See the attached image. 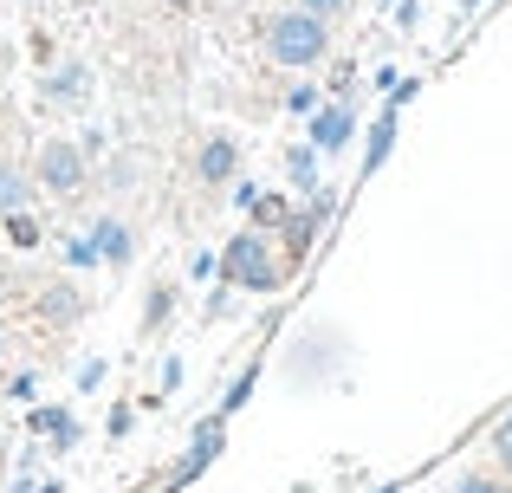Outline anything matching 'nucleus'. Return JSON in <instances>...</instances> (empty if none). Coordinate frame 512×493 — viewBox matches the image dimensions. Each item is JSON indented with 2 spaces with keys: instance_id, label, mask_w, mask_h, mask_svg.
Masks as SVG:
<instances>
[{
  "instance_id": "nucleus-1",
  "label": "nucleus",
  "mask_w": 512,
  "mask_h": 493,
  "mask_svg": "<svg viewBox=\"0 0 512 493\" xmlns=\"http://www.w3.org/2000/svg\"><path fill=\"white\" fill-rule=\"evenodd\" d=\"M221 279L240 292H279L286 286V260L273 253V241H266L260 228H240L234 241L221 247Z\"/></svg>"
},
{
  "instance_id": "nucleus-2",
  "label": "nucleus",
  "mask_w": 512,
  "mask_h": 493,
  "mask_svg": "<svg viewBox=\"0 0 512 493\" xmlns=\"http://www.w3.org/2000/svg\"><path fill=\"white\" fill-rule=\"evenodd\" d=\"M266 52H273L279 65H292V72H305V65H318L331 52V20H318V13L305 7H286L266 20Z\"/></svg>"
},
{
  "instance_id": "nucleus-3",
  "label": "nucleus",
  "mask_w": 512,
  "mask_h": 493,
  "mask_svg": "<svg viewBox=\"0 0 512 493\" xmlns=\"http://www.w3.org/2000/svg\"><path fill=\"white\" fill-rule=\"evenodd\" d=\"M33 189L52 195V202H78V195L91 189L85 150H78L72 137H46V143H39V156H33Z\"/></svg>"
},
{
  "instance_id": "nucleus-4",
  "label": "nucleus",
  "mask_w": 512,
  "mask_h": 493,
  "mask_svg": "<svg viewBox=\"0 0 512 493\" xmlns=\"http://www.w3.org/2000/svg\"><path fill=\"white\" fill-rule=\"evenodd\" d=\"M227 448V416H208L195 429V442H188V455L175 461V474H169V487H188V481H201V474H208V461L221 455Z\"/></svg>"
},
{
  "instance_id": "nucleus-5",
  "label": "nucleus",
  "mask_w": 512,
  "mask_h": 493,
  "mask_svg": "<svg viewBox=\"0 0 512 493\" xmlns=\"http://www.w3.org/2000/svg\"><path fill=\"white\" fill-rule=\"evenodd\" d=\"M85 241L98 247V266H130V260H137V228H130L124 215H98Z\"/></svg>"
},
{
  "instance_id": "nucleus-6",
  "label": "nucleus",
  "mask_w": 512,
  "mask_h": 493,
  "mask_svg": "<svg viewBox=\"0 0 512 493\" xmlns=\"http://www.w3.org/2000/svg\"><path fill=\"white\" fill-rule=\"evenodd\" d=\"M350 137H357V111L350 104H318L312 111V150L318 156H338Z\"/></svg>"
},
{
  "instance_id": "nucleus-7",
  "label": "nucleus",
  "mask_w": 512,
  "mask_h": 493,
  "mask_svg": "<svg viewBox=\"0 0 512 493\" xmlns=\"http://www.w3.org/2000/svg\"><path fill=\"white\" fill-rule=\"evenodd\" d=\"M195 176H201V189H227V182L240 176V150H234V137H208L195 150Z\"/></svg>"
},
{
  "instance_id": "nucleus-8",
  "label": "nucleus",
  "mask_w": 512,
  "mask_h": 493,
  "mask_svg": "<svg viewBox=\"0 0 512 493\" xmlns=\"http://www.w3.org/2000/svg\"><path fill=\"white\" fill-rule=\"evenodd\" d=\"M39 312H46L52 325L65 331V325H78V318H85V292H78L72 279H52V286L39 292Z\"/></svg>"
},
{
  "instance_id": "nucleus-9",
  "label": "nucleus",
  "mask_w": 512,
  "mask_h": 493,
  "mask_svg": "<svg viewBox=\"0 0 512 493\" xmlns=\"http://www.w3.org/2000/svg\"><path fill=\"white\" fill-rule=\"evenodd\" d=\"M33 435H46V442L65 455V448L78 442V416H72L65 403H46V409H33Z\"/></svg>"
},
{
  "instance_id": "nucleus-10",
  "label": "nucleus",
  "mask_w": 512,
  "mask_h": 493,
  "mask_svg": "<svg viewBox=\"0 0 512 493\" xmlns=\"http://www.w3.org/2000/svg\"><path fill=\"white\" fill-rule=\"evenodd\" d=\"M46 98L52 104H85L91 98V72L85 65H59V72L46 78Z\"/></svg>"
},
{
  "instance_id": "nucleus-11",
  "label": "nucleus",
  "mask_w": 512,
  "mask_h": 493,
  "mask_svg": "<svg viewBox=\"0 0 512 493\" xmlns=\"http://www.w3.org/2000/svg\"><path fill=\"white\" fill-rule=\"evenodd\" d=\"M26 202H33V176L0 163V215H13V208H26Z\"/></svg>"
},
{
  "instance_id": "nucleus-12",
  "label": "nucleus",
  "mask_w": 512,
  "mask_h": 493,
  "mask_svg": "<svg viewBox=\"0 0 512 493\" xmlns=\"http://www.w3.org/2000/svg\"><path fill=\"white\" fill-rule=\"evenodd\" d=\"M396 111H402V104H389V111H383V117L370 124V150H363V169H383L389 143H396Z\"/></svg>"
},
{
  "instance_id": "nucleus-13",
  "label": "nucleus",
  "mask_w": 512,
  "mask_h": 493,
  "mask_svg": "<svg viewBox=\"0 0 512 493\" xmlns=\"http://www.w3.org/2000/svg\"><path fill=\"white\" fill-rule=\"evenodd\" d=\"M286 176H292V189L318 195V150H312V143H299V150L286 156Z\"/></svg>"
},
{
  "instance_id": "nucleus-14",
  "label": "nucleus",
  "mask_w": 512,
  "mask_h": 493,
  "mask_svg": "<svg viewBox=\"0 0 512 493\" xmlns=\"http://www.w3.org/2000/svg\"><path fill=\"white\" fill-rule=\"evenodd\" d=\"M175 312V286H150V299H143V331H163Z\"/></svg>"
},
{
  "instance_id": "nucleus-15",
  "label": "nucleus",
  "mask_w": 512,
  "mask_h": 493,
  "mask_svg": "<svg viewBox=\"0 0 512 493\" xmlns=\"http://www.w3.org/2000/svg\"><path fill=\"white\" fill-rule=\"evenodd\" d=\"M7 241L13 247H39V221L26 215V208H13V215H7Z\"/></svg>"
},
{
  "instance_id": "nucleus-16",
  "label": "nucleus",
  "mask_w": 512,
  "mask_h": 493,
  "mask_svg": "<svg viewBox=\"0 0 512 493\" xmlns=\"http://www.w3.org/2000/svg\"><path fill=\"white\" fill-rule=\"evenodd\" d=\"M253 221L260 228H286V202L279 195H253Z\"/></svg>"
},
{
  "instance_id": "nucleus-17",
  "label": "nucleus",
  "mask_w": 512,
  "mask_h": 493,
  "mask_svg": "<svg viewBox=\"0 0 512 493\" xmlns=\"http://www.w3.org/2000/svg\"><path fill=\"white\" fill-rule=\"evenodd\" d=\"M253 383H260V370H247V377H240V383H234V390H227V403H221V416H234V409H240V403H247V396H253Z\"/></svg>"
},
{
  "instance_id": "nucleus-18",
  "label": "nucleus",
  "mask_w": 512,
  "mask_h": 493,
  "mask_svg": "<svg viewBox=\"0 0 512 493\" xmlns=\"http://www.w3.org/2000/svg\"><path fill=\"white\" fill-rule=\"evenodd\" d=\"M292 7H305V13H318V20H338V13L350 7V0H292Z\"/></svg>"
},
{
  "instance_id": "nucleus-19",
  "label": "nucleus",
  "mask_w": 512,
  "mask_h": 493,
  "mask_svg": "<svg viewBox=\"0 0 512 493\" xmlns=\"http://www.w3.org/2000/svg\"><path fill=\"white\" fill-rule=\"evenodd\" d=\"M130 169H137V163H130V156H117V163L104 169V182H111V189H130V182H137V176H130Z\"/></svg>"
},
{
  "instance_id": "nucleus-20",
  "label": "nucleus",
  "mask_w": 512,
  "mask_h": 493,
  "mask_svg": "<svg viewBox=\"0 0 512 493\" xmlns=\"http://www.w3.org/2000/svg\"><path fill=\"white\" fill-rule=\"evenodd\" d=\"M65 260H72V266H98V247H91V241H65Z\"/></svg>"
},
{
  "instance_id": "nucleus-21",
  "label": "nucleus",
  "mask_w": 512,
  "mask_h": 493,
  "mask_svg": "<svg viewBox=\"0 0 512 493\" xmlns=\"http://www.w3.org/2000/svg\"><path fill=\"white\" fill-rule=\"evenodd\" d=\"M286 104H292V111H318V91H312V85H292Z\"/></svg>"
},
{
  "instance_id": "nucleus-22",
  "label": "nucleus",
  "mask_w": 512,
  "mask_h": 493,
  "mask_svg": "<svg viewBox=\"0 0 512 493\" xmlns=\"http://www.w3.org/2000/svg\"><path fill=\"white\" fill-rule=\"evenodd\" d=\"M182 390V357H163V396Z\"/></svg>"
},
{
  "instance_id": "nucleus-23",
  "label": "nucleus",
  "mask_w": 512,
  "mask_h": 493,
  "mask_svg": "<svg viewBox=\"0 0 512 493\" xmlns=\"http://www.w3.org/2000/svg\"><path fill=\"white\" fill-rule=\"evenodd\" d=\"M98 383H104V364H98V357H91V364L78 370V390H98Z\"/></svg>"
},
{
  "instance_id": "nucleus-24",
  "label": "nucleus",
  "mask_w": 512,
  "mask_h": 493,
  "mask_svg": "<svg viewBox=\"0 0 512 493\" xmlns=\"http://www.w3.org/2000/svg\"><path fill=\"white\" fill-rule=\"evenodd\" d=\"M130 422H137V409H111V442H117V435H130Z\"/></svg>"
},
{
  "instance_id": "nucleus-25",
  "label": "nucleus",
  "mask_w": 512,
  "mask_h": 493,
  "mask_svg": "<svg viewBox=\"0 0 512 493\" xmlns=\"http://www.w3.org/2000/svg\"><path fill=\"white\" fill-rule=\"evenodd\" d=\"M500 461H506V468H512V416L500 422Z\"/></svg>"
},
{
  "instance_id": "nucleus-26",
  "label": "nucleus",
  "mask_w": 512,
  "mask_h": 493,
  "mask_svg": "<svg viewBox=\"0 0 512 493\" xmlns=\"http://www.w3.org/2000/svg\"><path fill=\"white\" fill-rule=\"evenodd\" d=\"M461 493H506V487H493V481H461Z\"/></svg>"
},
{
  "instance_id": "nucleus-27",
  "label": "nucleus",
  "mask_w": 512,
  "mask_h": 493,
  "mask_svg": "<svg viewBox=\"0 0 512 493\" xmlns=\"http://www.w3.org/2000/svg\"><path fill=\"white\" fill-rule=\"evenodd\" d=\"M0 364H7V331H0Z\"/></svg>"
},
{
  "instance_id": "nucleus-28",
  "label": "nucleus",
  "mask_w": 512,
  "mask_h": 493,
  "mask_svg": "<svg viewBox=\"0 0 512 493\" xmlns=\"http://www.w3.org/2000/svg\"><path fill=\"white\" fill-rule=\"evenodd\" d=\"M39 493H59V481H46V487H39Z\"/></svg>"
}]
</instances>
